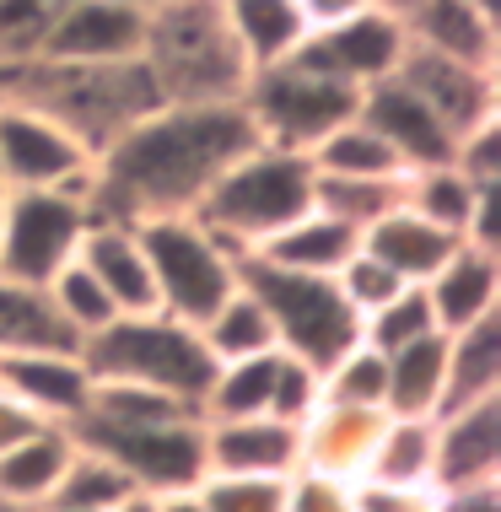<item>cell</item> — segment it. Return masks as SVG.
<instances>
[{"instance_id": "obj_1", "label": "cell", "mask_w": 501, "mask_h": 512, "mask_svg": "<svg viewBox=\"0 0 501 512\" xmlns=\"http://www.w3.org/2000/svg\"><path fill=\"white\" fill-rule=\"evenodd\" d=\"M254 141L243 103H162L92 162L87 205L119 221L189 216Z\"/></svg>"}, {"instance_id": "obj_2", "label": "cell", "mask_w": 501, "mask_h": 512, "mask_svg": "<svg viewBox=\"0 0 501 512\" xmlns=\"http://www.w3.org/2000/svg\"><path fill=\"white\" fill-rule=\"evenodd\" d=\"M141 65L162 103H238L248 87V65L232 44L221 0H157L146 11Z\"/></svg>"}, {"instance_id": "obj_3", "label": "cell", "mask_w": 501, "mask_h": 512, "mask_svg": "<svg viewBox=\"0 0 501 512\" xmlns=\"http://www.w3.org/2000/svg\"><path fill=\"white\" fill-rule=\"evenodd\" d=\"M6 98H27L54 114L92 157H103L124 130H135L151 108H162V92L141 60L114 65H49L33 60L11 76Z\"/></svg>"}, {"instance_id": "obj_4", "label": "cell", "mask_w": 501, "mask_h": 512, "mask_svg": "<svg viewBox=\"0 0 501 512\" xmlns=\"http://www.w3.org/2000/svg\"><path fill=\"white\" fill-rule=\"evenodd\" d=\"M313 211V162L302 151H281L254 141L227 173L205 189L189 216H200L238 259L259 254L281 227Z\"/></svg>"}, {"instance_id": "obj_5", "label": "cell", "mask_w": 501, "mask_h": 512, "mask_svg": "<svg viewBox=\"0 0 501 512\" xmlns=\"http://www.w3.org/2000/svg\"><path fill=\"white\" fill-rule=\"evenodd\" d=\"M81 362H87L92 383H151V389L189 399L194 410H200L216 372V356L205 351L200 329L162 308L119 313L108 329L81 340Z\"/></svg>"}, {"instance_id": "obj_6", "label": "cell", "mask_w": 501, "mask_h": 512, "mask_svg": "<svg viewBox=\"0 0 501 512\" xmlns=\"http://www.w3.org/2000/svg\"><path fill=\"white\" fill-rule=\"evenodd\" d=\"M157 286V308L200 329L243 281V259L205 227L200 216H146L135 221Z\"/></svg>"}, {"instance_id": "obj_7", "label": "cell", "mask_w": 501, "mask_h": 512, "mask_svg": "<svg viewBox=\"0 0 501 512\" xmlns=\"http://www.w3.org/2000/svg\"><path fill=\"white\" fill-rule=\"evenodd\" d=\"M243 281L254 286L259 302L270 308L281 351L297 356V362L329 372L361 340V318H356L351 302L340 297L334 275H302V270L264 265V259H243Z\"/></svg>"}, {"instance_id": "obj_8", "label": "cell", "mask_w": 501, "mask_h": 512, "mask_svg": "<svg viewBox=\"0 0 501 512\" xmlns=\"http://www.w3.org/2000/svg\"><path fill=\"white\" fill-rule=\"evenodd\" d=\"M356 98L361 92L340 87V81L308 71V65L286 60L270 65V71H254L243 87V114L254 124V135L264 146H281V151H308L324 141L334 124L356 119Z\"/></svg>"}, {"instance_id": "obj_9", "label": "cell", "mask_w": 501, "mask_h": 512, "mask_svg": "<svg viewBox=\"0 0 501 512\" xmlns=\"http://www.w3.org/2000/svg\"><path fill=\"white\" fill-rule=\"evenodd\" d=\"M71 437L81 442V448H97L103 459H114L124 475H130L135 491L184 496L205 480L200 415H189V421H162V426H119V421L81 415V421L71 426Z\"/></svg>"}, {"instance_id": "obj_10", "label": "cell", "mask_w": 501, "mask_h": 512, "mask_svg": "<svg viewBox=\"0 0 501 512\" xmlns=\"http://www.w3.org/2000/svg\"><path fill=\"white\" fill-rule=\"evenodd\" d=\"M92 227L87 189H6V238H0V275L49 286L54 270L76 259Z\"/></svg>"}, {"instance_id": "obj_11", "label": "cell", "mask_w": 501, "mask_h": 512, "mask_svg": "<svg viewBox=\"0 0 501 512\" xmlns=\"http://www.w3.org/2000/svg\"><path fill=\"white\" fill-rule=\"evenodd\" d=\"M92 151L27 98H0V178L6 189H87Z\"/></svg>"}, {"instance_id": "obj_12", "label": "cell", "mask_w": 501, "mask_h": 512, "mask_svg": "<svg viewBox=\"0 0 501 512\" xmlns=\"http://www.w3.org/2000/svg\"><path fill=\"white\" fill-rule=\"evenodd\" d=\"M405 49H410L405 22L372 6V11H356V17H345V22L313 27L308 44L291 54V60L308 65L318 76H329V81H340V87H351V92H367V87H378V81H388L399 71Z\"/></svg>"}, {"instance_id": "obj_13", "label": "cell", "mask_w": 501, "mask_h": 512, "mask_svg": "<svg viewBox=\"0 0 501 512\" xmlns=\"http://www.w3.org/2000/svg\"><path fill=\"white\" fill-rule=\"evenodd\" d=\"M394 76L448 124L453 141H464L469 130L501 119V71H491V65H464V60H448V54L410 44Z\"/></svg>"}, {"instance_id": "obj_14", "label": "cell", "mask_w": 501, "mask_h": 512, "mask_svg": "<svg viewBox=\"0 0 501 512\" xmlns=\"http://www.w3.org/2000/svg\"><path fill=\"white\" fill-rule=\"evenodd\" d=\"M146 11L124 0H54L38 60L49 65H114L141 60Z\"/></svg>"}, {"instance_id": "obj_15", "label": "cell", "mask_w": 501, "mask_h": 512, "mask_svg": "<svg viewBox=\"0 0 501 512\" xmlns=\"http://www.w3.org/2000/svg\"><path fill=\"white\" fill-rule=\"evenodd\" d=\"M205 432V475H264L286 480L302 469V432L281 415H232L200 421Z\"/></svg>"}, {"instance_id": "obj_16", "label": "cell", "mask_w": 501, "mask_h": 512, "mask_svg": "<svg viewBox=\"0 0 501 512\" xmlns=\"http://www.w3.org/2000/svg\"><path fill=\"white\" fill-rule=\"evenodd\" d=\"M0 389L33 421L76 426L92 405V372L81 351H17L0 356Z\"/></svg>"}, {"instance_id": "obj_17", "label": "cell", "mask_w": 501, "mask_h": 512, "mask_svg": "<svg viewBox=\"0 0 501 512\" xmlns=\"http://www.w3.org/2000/svg\"><path fill=\"white\" fill-rule=\"evenodd\" d=\"M356 119L372 124V130L383 135L388 146H394V157L405 162V173H421V168H442V162H453V135L448 124H442L431 108L415 98L399 76L378 81V87H367L356 98Z\"/></svg>"}, {"instance_id": "obj_18", "label": "cell", "mask_w": 501, "mask_h": 512, "mask_svg": "<svg viewBox=\"0 0 501 512\" xmlns=\"http://www.w3.org/2000/svg\"><path fill=\"white\" fill-rule=\"evenodd\" d=\"M421 292L431 302V318H437L442 335L480 324V318L501 313V254L496 248L458 243L453 254L421 281Z\"/></svg>"}, {"instance_id": "obj_19", "label": "cell", "mask_w": 501, "mask_h": 512, "mask_svg": "<svg viewBox=\"0 0 501 512\" xmlns=\"http://www.w3.org/2000/svg\"><path fill=\"white\" fill-rule=\"evenodd\" d=\"M501 475V394L437 415V475L431 491Z\"/></svg>"}, {"instance_id": "obj_20", "label": "cell", "mask_w": 501, "mask_h": 512, "mask_svg": "<svg viewBox=\"0 0 501 512\" xmlns=\"http://www.w3.org/2000/svg\"><path fill=\"white\" fill-rule=\"evenodd\" d=\"M76 259L97 275L108 297H114L119 313H151L157 308V286H151V265H146V248L135 221L119 216H92L87 238H81Z\"/></svg>"}, {"instance_id": "obj_21", "label": "cell", "mask_w": 501, "mask_h": 512, "mask_svg": "<svg viewBox=\"0 0 501 512\" xmlns=\"http://www.w3.org/2000/svg\"><path fill=\"white\" fill-rule=\"evenodd\" d=\"M405 33L410 44H421L431 54L501 71V17H491L475 0H421L405 17Z\"/></svg>"}, {"instance_id": "obj_22", "label": "cell", "mask_w": 501, "mask_h": 512, "mask_svg": "<svg viewBox=\"0 0 501 512\" xmlns=\"http://www.w3.org/2000/svg\"><path fill=\"white\" fill-rule=\"evenodd\" d=\"M71 453H76L71 426H54V421H38L33 432L6 442L0 448V502L44 512L54 502V486H60Z\"/></svg>"}, {"instance_id": "obj_23", "label": "cell", "mask_w": 501, "mask_h": 512, "mask_svg": "<svg viewBox=\"0 0 501 512\" xmlns=\"http://www.w3.org/2000/svg\"><path fill=\"white\" fill-rule=\"evenodd\" d=\"M388 410H356V405H329L318 399V410L297 426L302 432V469H318V475H340L356 480L367 469V453L383 432Z\"/></svg>"}, {"instance_id": "obj_24", "label": "cell", "mask_w": 501, "mask_h": 512, "mask_svg": "<svg viewBox=\"0 0 501 512\" xmlns=\"http://www.w3.org/2000/svg\"><path fill=\"white\" fill-rule=\"evenodd\" d=\"M221 17L232 27V44H238L248 76L286 65L313 33L297 0H221Z\"/></svg>"}, {"instance_id": "obj_25", "label": "cell", "mask_w": 501, "mask_h": 512, "mask_svg": "<svg viewBox=\"0 0 501 512\" xmlns=\"http://www.w3.org/2000/svg\"><path fill=\"white\" fill-rule=\"evenodd\" d=\"M361 248H367V254H378L383 265L399 275V281L421 286L426 275L458 248V238H453V232H442L437 221H426L421 211H410V205L399 200L394 211L378 216L367 232H361Z\"/></svg>"}, {"instance_id": "obj_26", "label": "cell", "mask_w": 501, "mask_h": 512, "mask_svg": "<svg viewBox=\"0 0 501 512\" xmlns=\"http://www.w3.org/2000/svg\"><path fill=\"white\" fill-rule=\"evenodd\" d=\"M431 475H437V415H383V432L356 480L431 491Z\"/></svg>"}, {"instance_id": "obj_27", "label": "cell", "mask_w": 501, "mask_h": 512, "mask_svg": "<svg viewBox=\"0 0 501 512\" xmlns=\"http://www.w3.org/2000/svg\"><path fill=\"white\" fill-rule=\"evenodd\" d=\"M361 248V232L351 221L329 216V211H302L291 227H281L259 254L248 259H264V265H281V270H302V275H334Z\"/></svg>"}, {"instance_id": "obj_28", "label": "cell", "mask_w": 501, "mask_h": 512, "mask_svg": "<svg viewBox=\"0 0 501 512\" xmlns=\"http://www.w3.org/2000/svg\"><path fill=\"white\" fill-rule=\"evenodd\" d=\"M388 362V415H437L442 394H448V335L431 329V335L399 345L383 356Z\"/></svg>"}, {"instance_id": "obj_29", "label": "cell", "mask_w": 501, "mask_h": 512, "mask_svg": "<svg viewBox=\"0 0 501 512\" xmlns=\"http://www.w3.org/2000/svg\"><path fill=\"white\" fill-rule=\"evenodd\" d=\"M17 351H81V340L54 313L44 286L0 275V356Z\"/></svg>"}, {"instance_id": "obj_30", "label": "cell", "mask_w": 501, "mask_h": 512, "mask_svg": "<svg viewBox=\"0 0 501 512\" xmlns=\"http://www.w3.org/2000/svg\"><path fill=\"white\" fill-rule=\"evenodd\" d=\"M491 394H501V313L448 335V394H442V410L475 405V399H491Z\"/></svg>"}, {"instance_id": "obj_31", "label": "cell", "mask_w": 501, "mask_h": 512, "mask_svg": "<svg viewBox=\"0 0 501 512\" xmlns=\"http://www.w3.org/2000/svg\"><path fill=\"white\" fill-rule=\"evenodd\" d=\"M200 340L216 362H243V356H270L281 351V335H275V318L259 302V292L248 281H238V292L227 302H216V313L200 324Z\"/></svg>"}, {"instance_id": "obj_32", "label": "cell", "mask_w": 501, "mask_h": 512, "mask_svg": "<svg viewBox=\"0 0 501 512\" xmlns=\"http://www.w3.org/2000/svg\"><path fill=\"white\" fill-rule=\"evenodd\" d=\"M313 173H329V178H405V162L394 157V146L383 141L372 124L361 119H345L308 151Z\"/></svg>"}, {"instance_id": "obj_33", "label": "cell", "mask_w": 501, "mask_h": 512, "mask_svg": "<svg viewBox=\"0 0 501 512\" xmlns=\"http://www.w3.org/2000/svg\"><path fill=\"white\" fill-rule=\"evenodd\" d=\"M485 195H496V189H475L464 173L453 168V162L405 173V205H410V211H421L426 221H437L442 232H453L458 243H464V232H469V221H475Z\"/></svg>"}, {"instance_id": "obj_34", "label": "cell", "mask_w": 501, "mask_h": 512, "mask_svg": "<svg viewBox=\"0 0 501 512\" xmlns=\"http://www.w3.org/2000/svg\"><path fill=\"white\" fill-rule=\"evenodd\" d=\"M275 362L270 356H243V362H216L211 389L200 399V421H232V415H270V389H275Z\"/></svg>"}, {"instance_id": "obj_35", "label": "cell", "mask_w": 501, "mask_h": 512, "mask_svg": "<svg viewBox=\"0 0 501 512\" xmlns=\"http://www.w3.org/2000/svg\"><path fill=\"white\" fill-rule=\"evenodd\" d=\"M130 491H135L130 475H124L114 459H103L97 448H81V442H76V453H71V464H65V475H60V486H54V502L49 507L114 512Z\"/></svg>"}, {"instance_id": "obj_36", "label": "cell", "mask_w": 501, "mask_h": 512, "mask_svg": "<svg viewBox=\"0 0 501 512\" xmlns=\"http://www.w3.org/2000/svg\"><path fill=\"white\" fill-rule=\"evenodd\" d=\"M405 200V178H329L313 173V205L340 221H351L356 232H367L378 216H388Z\"/></svg>"}, {"instance_id": "obj_37", "label": "cell", "mask_w": 501, "mask_h": 512, "mask_svg": "<svg viewBox=\"0 0 501 512\" xmlns=\"http://www.w3.org/2000/svg\"><path fill=\"white\" fill-rule=\"evenodd\" d=\"M87 415L119 421V426H162V421H189L200 410L167 389H151V383H92Z\"/></svg>"}, {"instance_id": "obj_38", "label": "cell", "mask_w": 501, "mask_h": 512, "mask_svg": "<svg viewBox=\"0 0 501 512\" xmlns=\"http://www.w3.org/2000/svg\"><path fill=\"white\" fill-rule=\"evenodd\" d=\"M49 292V302H54V313L65 318V329H71L76 340H92L97 329H108L119 318V308H114V297L97 286V275L81 265V259H71L65 270H54V281L44 286Z\"/></svg>"}, {"instance_id": "obj_39", "label": "cell", "mask_w": 501, "mask_h": 512, "mask_svg": "<svg viewBox=\"0 0 501 512\" xmlns=\"http://www.w3.org/2000/svg\"><path fill=\"white\" fill-rule=\"evenodd\" d=\"M324 399H329V405L383 410V399H388V362H383V351H372L367 340H356L351 351L324 372Z\"/></svg>"}, {"instance_id": "obj_40", "label": "cell", "mask_w": 501, "mask_h": 512, "mask_svg": "<svg viewBox=\"0 0 501 512\" xmlns=\"http://www.w3.org/2000/svg\"><path fill=\"white\" fill-rule=\"evenodd\" d=\"M437 329V318H431V302L421 286H405V292H394L383 302L378 313H367L361 318V340L372 345V351H399V345H410V340H421Z\"/></svg>"}, {"instance_id": "obj_41", "label": "cell", "mask_w": 501, "mask_h": 512, "mask_svg": "<svg viewBox=\"0 0 501 512\" xmlns=\"http://www.w3.org/2000/svg\"><path fill=\"white\" fill-rule=\"evenodd\" d=\"M49 17H54V0H0V71L17 76L22 65L38 60Z\"/></svg>"}, {"instance_id": "obj_42", "label": "cell", "mask_w": 501, "mask_h": 512, "mask_svg": "<svg viewBox=\"0 0 501 512\" xmlns=\"http://www.w3.org/2000/svg\"><path fill=\"white\" fill-rule=\"evenodd\" d=\"M205 512H281L286 507V480L264 475H205L194 486Z\"/></svg>"}, {"instance_id": "obj_43", "label": "cell", "mask_w": 501, "mask_h": 512, "mask_svg": "<svg viewBox=\"0 0 501 512\" xmlns=\"http://www.w3.org/2000/svg\"><path fill=\"white\" fill-rule=\"evenodd\" d=\"M334 286H340V297L356 308V318H367V313H378V308H383V302L394 297V292H405L410 281H399V275L388 270L378 254L356 248V254L345 259L340 270H334Z\"/></svg>"}, {"instance_id": "obj_44", "label": "cell", "mask_w": 501, "mask_h": 512, "mask_svg": "<svg viewBox=\"0 0 501 512\" xmlns=\"http://www.w3.org/2000/svg\"><path fill=\"white\" fill-rule=\"evenodd\" d=\"M318 399H324V372L281 351V362H275V389H270V415L302 426L318 410Z\"/></svg>"}, {"instance_id": "obj_45", "label": "cell", "mask_w": 501, "mask_h": 512, "mask_svg": "<svg viewBox=\"0 0 501 512\" xmlns=\"http://www.w3.org/2000/svg\"><path fill=\"white\" fill-rule=\"evenodd\" d=\"M453 168L464 173L475 189H501V119L469 130L464 141L453 146Z\"/></svg>"}, {"instance_id": "obj_46", "label": "cell", "mask_w": 501, "mask_h": 512, "mask_svg": "<svg viewBox=\"0 0 501 512\" xmlns=\"http://www.w3.org/2000/svg\"><path fill=\"white\" fill-rule=\"evenodd\" d=\"M281 512H356L351 480L318 475V469H297V475H286V507Z\"/></svg>"}, {"instance_id": "obj_47", "label": "cell", "mask_w": 501, "mask_h": 512, "mask_svg": "<svg viewBox=\"0 0 501 512\" xmlns=\"http://www.w3.org/2000/svg\"><path fill=\"white\" fill-rule=\"evenodd\" d=\"M356 512H431V491H405V486H378V480H351Z\"/></svg>"}, {"instance_id": "obj_48", "label": "cell", "mask_w": 501, "mask_h": 512, "mask_svg": "<svg viewBox=\"0 0 501 512\" xmlns=\"http://www.w3.org/2000/svg\"><path fill=\"white\" fill-rule=\"evenodd\" d=\"M431 512H501V475L496 480H469V486L431 491Z\"/></svg>"}, {"instance_id": "obj_49", "label": "cell", "mask_w": 501, "mask_h": 512, "mask_svg": "<svg viewBox=\"0 0 501 512\" xmlns=\"http://www.w3.org/2000/svg\"><path fill=\"white\" fill-rule=\"evenodd\" d=\"M308 27H329V22H345L356 11H372V0H297Z\"/></svg>"}, {"instance_id": "obj_50", "label": "cell", "mask_w": 501, "mask_h": 512, "mask_svg": "<svg viewBox=\"0 0 501 512\" xmlns=\"http://www.w3.org/2000/svg\"><path fill=\"white\" fill-rule=\"evenodd\" d=\"M33 415H27L22 405H17V399H11L6 389H0V448H6V442H17L22 432H33Z\"/></svg>"}, {"instance_id": "obj_51", "label": "cell", "mask_w": 501, "mask_h": 512, "mask_svg": "<svg viewBox=\"0 0 501 512\" xmlns=\"http://www.w3.org/2000/svg\"><path fill=\"white\" fill-rule=\"evenodd\" d=\"M114 512H162V496H151V491H130Z\"/></svg>"}, {"instance_id": "obj_52", "label": "cell", "mask_w": 501, "mask_h": 512, "mask_svg": "<svg viewBox=\"0 0 501 512\" xmlns=\"http://www.w3.org/2000/svg\"><path fill=\"white\" fill-rule=\"evenodd\" d=\"M162 512H205V507L194 491H184V496H162Z\"/></svg>"}, {"instance_id": "obj_53", "label": "cell", "mask_w": 501, "mask_h": 512, "mask_svg": "<svg viewBox=\"0 0 501 512\" xmlns=\"http://www.w3.org/2000/svg\"><path fill=\"white\" fill-rule=\"evenodd\" d=\"M372 6H378V11H388V17H399V22H405L410 11L421 6V0H372Z\"/></svg>"}, {"instance_id": "obj_54", "label": "cell", "mask_w": 501, "mask_h": 512, "mask_svg": "<svg viewBox=\"0 0 501 512\" xmlns=\"http://www.w3.org/2000/svg\"><path fill=\"white\" fill-rule=\"evenodd\" d=\"M475 6H485L491 17H501V0H475Z\"/></svg>"}, {"instance_id": "obj_55", "label": "cell", "mask_w": 501, "mask_h": 512, "mask_svg": "<svg viewBox=\"0 0 501 512\" xmlns=\"http://www.w3.org/2000/svg\"><path fill=\"white\" fill-rule=\"evenodd\" d=\"M6 92H11V71H0V98H6Z\"/></svg>"}, {"instance_id": "obj_56", "label": "cell", "mask_w": 501, "mask_h": 512, "mask_svg": "<svg viewBox=\"0 0 501 512\" xmlns=\"http://www.w3.org/2000/svg\"><path fill=\"white\" fill-rule=\"evenodd\" d=\"M0 238H6V195H0Z\"/></svg>"}, {"instance_id": "obj_57", "label": "cell", "mask_w": 501, "mask_h": 512, "mask_svg": "<svg viewBox=\"0 0 501 512\" xmlns=\"http://www.w3.org/2000/svg\"><path fill=\"white\" fill-rule=\"evenodd\" d=\"M124 6H141V11H151V6H157V0H124Z\"/></svg>"}, {"instance_id": "obj_58", "label": "cell", "mask_w": 501, "mask_h": 512, "mask_svg": "<svg viewBox=\"0 0 501 512\" xmlns=\"http://www.w3.org/2000/svg\"><path fill=\"white\" fill-rule=\"evenodd\" d=\"M0 512H27V507H11V502H0Z\"/></svg>"}, {"instance_id": "obj_59", "label": "cell", "mask_w": 501, "mask_h": 512, "mask_svg": "<svg viewBox=\"0 0 501 512\" xmlns=\"http://www.w3.org/2000/svg\"><path fill=\"white\" fill-rule=\"evenodd\" d=\"M44 512H71V507H44Z\"/></svg>"}, {"instance_id": "obj_60", "label": "cell", "mask_w": 501, "mask_h": 512, "mask_svg": "<svg viewBox=\"0 0 501 512\" xmlns=\"http://www.w3.org/2000/svg\"><path fill=\"white\" fill-rule=\"evenodd\" d=\"M0 195H6V178H0Z\"/></svg>"}]
</instances>
